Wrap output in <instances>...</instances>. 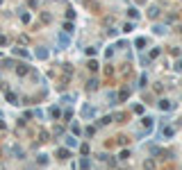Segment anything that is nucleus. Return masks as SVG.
Masks as SVG:
<instances>
[{"label":"nucleus","mask_w":182,"mask_h":170,"mask_svg":"<svg viewBox=\"0 0 182 170\" xmlns=\"http://www.w3.org/2000/svg\"><path fill=\"white\" fill-rule=\"evenodd\" d=\"M171 107H173V104H171L168 100H162V102H159V109H164V111H168Z\"/></svg>","instance_id":"obj_1"},{"label":"nucleus","mask_w":182,"mask_h":170,"mask_svg":"<svg viewBox=\"0 0 182 170\" xmlns=\"http://www.w3.org/2000/svg\"><path fill=\"white\" fill-rule=\"evenodd\" d=\"M59 45H61V48L69 45V36H66V34H61V36H59Z\"/></svg>","instance_id":"obj_2"},{"label":"nucleus","mask_w":182,"mask_h":170,"mask_svg":"<svg viewBox=\"0 0 182 170\" xmlns=\"http://www.w3.org/2000/svg\"><path fill=\"white\" fill-rule=\"evenodd\" d=\"M82 116H84V118H91V116H93V109H91V107L84 109V111H82Z\"/></svg>","instance_id":"obj_3"},{"label":"nucleus","mask_w":182,"mask_h":170,"mask_svg":"<svg viewBox=\"0 0 182 170\" xmlns=\"http://www.w3.org/2000/svg\"><path fill=\"white\" fill-rule=\"evenodd\" d=\"M66 143H69L71 147H75V145H78V141H75V138H73V136H66Z\"/></svg>","instance_id":"obj_4"},{"label":"nucleus","mask_w":182,"mask_h":170,"mask_svg":"<svg viewBox=\"0 0 182 170\" xmlns=\"http://www.w3.org/2000/svg\"><path fill=\"white\" fill-rule=\"evenodd\" d=\"M57 157H59V159H69V152H66V150H59V152H57Z\"/></svg>","instance_id":"obj_5"},{"label":"nucleus","mask_w":182,"mask_h":170,"mask_svg":"<svg viewBox=\"0 0 182 170\" xmlns=\"http://www.w3.org/2000/svg\"><path fill=\"white\" fill-rule=\"evenodd\" d=\"M164 136H166V138H168V136H173V129H171V127H166V129H164Z\"/></svg>","instance_id":"obj_6"},{"label":"nucleus","mask_w":182,"mask_h":170,"mask_svg":"<svg viewBox=\"0 0 182 170\" xmlns=\"http://www.w3.org/2000/svg\"><path fill=\"white\" fill-rule=\"evenodd\" d=\"M175 68H178V70H182V61H180V64H178V66H175Z\"/></svg>","instance_id":"obj_7"},{"label":"nucleus","mask_w":182,"mask_h":170,"mask_svg":"<svg viewBox=\"0 0 182 170\" xmlns=\"http://www.w3.org/2000/svg\"><path fill=\"white\" fill-rule=\"evenodd\" d=\"M2 43H5V36H0V45H2Z\"/></svg>","instance_id":"obj_8"}]
</instances>
